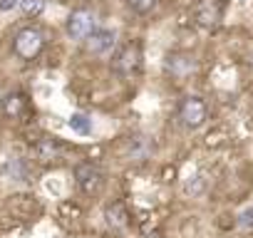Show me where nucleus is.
Listing matches in <instances>:
<instances>
[{
	"mask_svg": "<svg viewBox=\"0 0 253 238\" xmlns=\"http://www.w3.org/2000/svg\"><path fill=\"white\" fill-rule=\"evenodd\" d=\"M117 47V33L112 28H97L89 38H87V50L92 55L107 57L112 50Z\"/></svg>",
	"mask_w": 253,
	"mask_h": 238,
	"instance_id": "nucleus-6",
	"label": "nucleus"
},
{
	"mask_svg": "<svg viewBox=\"0 0 253 238\" xmlns=\"http://www.w3.org/2000/svg\"><path fill=\"white\" fill-rule=\"evenodd\" d=\"M94 30H97V15L89 8H80L67 18V35L72 40H77V42L87 40Z\"/></svg>",
	"mask_w": 253,
	"mask_h": 238,
	"instance_id": "nucleus-2",
	"label": "nucleus"
},
{
	"mask_svg": "<svg viewBox=\"0 0 253 238\" xmlns=\"http://www.w3.org/2000/svg\"><path fill=\"white\" fill-rule=\"evenodd\" d=\"M20 10L25 15H40L45 10V0H20Z\"/></svg>",
	"mask_w": 253,
	"mask_h": 238,
	"instance_id": "nucleus-15",
	"label": "nucleus"
},
{
	"mask_svg": "<svg viewBox=\"0 0 253 238\" xmlns=\"http://www.w3.org/2000/svg\"><path fill=\"white\" fill-rule=\"evenodd\" d=\"M139 65H142V50H139V45H126V47H122V50L117 52V57H114V70H117V75H122V77L134 75V72L139 70Z\"/></svg>",
	"mask_w": 253,
	"mask_h": 238,
	"instance_id": "nucleus-5",
	"label": "nucleus"
},
{
	"mask_svg": "<svg viewBox=\"0 0 253 238\" xmlns=\"http://www.w3.org/2000/svg\"><path fill=\"white\" fill-rule=\"evenodd\" d=\"M206 119H209V107L201 97L196 94H189L181 99L179 104V122L186 127V129H199L206 124Z\"/></svg>",
	"mask_w": 253,
	"mask_h": 238,
	"instance_id": "nucleus-1",
	"label": "nucleus"
},
{
	"mask_svg": "<svg viewBox=\"0 0 253 238\" xmlns=\"http://www.w3.org/2000/svg\"><path fill=\"white\" fill-rule=\"evenodd\" d=\"M42 45H45V38H42V33H40L38 28H23V30L15 35V40H13V50H15V55L23 57V60L38 57L40 50H42Z\"/></svg>",
	"mask_w": 253,
	"mask_h": 238,
	"instance_id": "nucleus-3",
	"label": "nucleus"
},
{
	"mask_svg": "<svg viewBox=\"0 0 253 238\" xmlns=\"http://www.w3.org/2000/svg\"><path fill=\"white\" fill-rule=\"evenodd\" d=\"M104 216H107V226L114 228V231H119V228H124L126 223H129V213H126V208H124L122 203H112V206H107Z\"/></svg>",
	"mask_w": 253,
	"mask_h": 238,
	"instance_id": "nucleus-11",
	"label": "nucleus"
},
{
	"mask_svg": "<svg viewBox=\"0 0 253 238\" xmlns=\"http://www.w3.org/2000/svg\"><path fill=\"white\" fill-rule=\"evenodd\" d=\"M238 226L241 228H253V206H248L238 213Z\"/></svg>",
	"mask_w": 253,
	"mask_h": 238,
	"instance_id": "nucleus-17",
	"label": "nucleus"
},
{
	"mask_svg": "<svg viewBox=\"0 0 253 238\" xmlns=\"http://www.w3.org/2000/svg\"><path fill=\"white\" fill-rule=\"evenodd\" d=\"M23 104H25V102H23V97H20V94H10V97L5 99V104H3V107H5V114H13V117H15V114H20V112H23Z\"/></svg>",
	"mask_w": 253,
	"mask_h": 238,
	"instance_id": "nucleus-16",
	"label": "nucleus"
},
{
	"mask_svg": "<svg viewBox=\"0 0 253 238\" xmlns=\"http://www.w3.org/2000/svg\"><path fill=\"white\" fill-rule=\"evenodd\" d=\"M75 181H77V186H80L82 194L94 196V194H99L102 186H104V174H102L97 166H92V164H80V166L75 169Z\"/></svg>",
	"mask_w": 253,
	"mask_h": 238,
	"instance_id": "nucleus-4",
	"label": "nucleus"
},
{
	"mask_svg": "<svg viewBox=\"0 0 253 238\" xmlns=\"http://www.w3.org/2000/svg\"><path fill=\"white\" fill-rule=\"evenodd\" d=\"M20 8V0H0V10L3 13H13Z\"/></svg>",
	"mask_w": 253,
	"mask_h": 238,
	"instance_id": "nucleus-18",
	"label": "nucleus"
},
{
	"mask_svg": "<svg viewBox=\"0 0 253 238\" xmlns=\"http://www.w3.org/2000/svg\"><path fill=\"white\" fill-rule=\"evenodd\" d=\"M167 72H171L174 77H186L194 72V60L189 55H169L167 57Z\"/></svg>",
	"mask_w": 253,
	"mask_h": 238,
	"instance_id": "nucleus-9",
	"label": "nucleus"
},
{
	"mask_svg": "<svg viewBox=\"0 0 253 238\" xmlns=\"http://www.w3.org/2000/svg\"><path fill=\"white\" fill-rule=\"evenodd\" d=\"M67 127L75 134H80V137H89L92 129H94V122H92V117L84 114V112H72L70 119H67Z\"/></svg>",
	"mask_w": 253,
	"mask_h": 238,
	"instance_id": "nucleus-10",
	"label": "nucleus"
},
{
	"mask_svg": "<svg viewBox=\"0 0 253 238\" xmlns=\"http://www.w3.org/2000/svg\"><path fill=\"white\" fill-rule=\"evenodd\" d=\"M154 154V142L147 134H134L126 142V157L132 161H147Z\"/></svg>",
	"mask_w": 253,
	"mask_h": 238,
	"instance_id": "nucleus-7",
	"label": "nucleus"
},
{
	"mask_svg": "<svg viewBox=\"0 0 253 238\" xmlns=\"http://www.w3.org/2000/svg\"><path fill=\"white\" fill-rule=\"evenodd\" d=\"M124 3H126V8L134 10L137 15H147V13H152L157 8V0H124Z\"/></svg>",
	"mask_w": 253,
	"mask_h": 238,
	"instance_id": "nucleus-14",
	"label": "nucleus"
},
{
	"mask_svg": "<svg viewBox=\"0 0 253 238\" xmlns=\"http://www.w3.org/2000/svg\"><path fill=\"white\" fill-rule=\"evenodd\" d=\"M35 154H38V159H40V161H52V159L60 154V147H57V142H55V139L45 137V139H40V142L35 144Z\"/></svg>",
	"mask_w": 253,
	"mask_h": 238,
	"instance_id": "nucleus-12",
	"label": "nucleus"
},
{
	"mask_svg": "<svg viewBox=\"0 0 253 238\" xmlns=\"http://www.w3.org/2000/svg\"><path fill=\"white\" fill-rule=\"evenodd\" d=\"M3 174H5V179H10V181H28L30 166H28V161L20 159V157H8V159H5V166H3Z\"/></svg>",
	"mask_w": 253,
	"mask_h": 238,
	"instance_id": "nucleus-8",
	"label": "nucleus"
},
{
	"mask_svg": "<svg viewBox=\"0 0 253 238\" xmlns=\"http://www.w3.org/2000/svg\"><path fill=\"white\" fill-rule=\"evenodd\" d=\"M184 191H186L189 196H201V194L206 191V176H201V174L189 176V181H186Z\"/></svg>",
	"mask_w": 253,
	"mask_h": 238,
	"instance_id": "nucleus-13",
	"label": "nucleus"
}]
</instances>
